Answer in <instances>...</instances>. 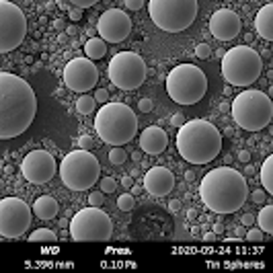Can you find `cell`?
Masks as SVG:
<instances>
[{
	"mask_svg": "<svg viewBox=\"0 0 273 273\" xmlns=\"http://www.w3.org/2000/svg\"><path fill=\"white\" fill-rule=\"evenodd\" d=\"M37 113V97L21 76L0 72V140H10L29 130Z\"/></svg>",
	"mask_w": 273,
	"mask_h": 273,
	"instance_id": "1",
	"label": "cell"
},
{
	"mask_svg": "<svg viewBox=\"0 0 273 273\" xmlns=\"http://www.w3.org/2000/svg\"><path fill=\"white\" fill-rule=\"evenodd\" d=\"M199 197L203 206L214 214H234L245 206L249 197L247 179L236 168L218 166L210 170L199 183Z\"/></svg>",
	"mask_w": 273,
	"mask_h": 273,
	"instance_id": "2",
	"label": "cell"
},
{
	"mask_svg": "<svg viewBox=\"0 0 273 273\" xmlns=\"http://www.w3.org/2000/svg\"><path fill=\"white\" fill-rule=\"evenodd\" d=\"M179 154L191 164H208L222 150V134L206 119H191L179 128L177 134Z\"/></svg>",
	"mask_w": 273,
	"mask_h": 273,
	"instance_id": "3",
	"label": "cell"
},
{
	"mask_svg": "<svg viewBox=\"0 0 273 273\" xmlns=\"http://www.w3.org/2000/svg\"><path fill=\"white\" fill-rule=\"evenodd\" d=\"M95 130L105 144L124 146L138 132V117L126 103H105L95 117Z\"/></svg>",
	"mask_w": 273,
	"mask_h": 273,
	"instance_id": "4",
	"label": "cell"
},
{
	"mask_svg": "<svg viewBox=\"0 0 273 273\" xmlns=\"http://www.w3.org/2000/svg\"><path fill=\"white\" fill-rule=\"evenodd\" d=\"M230 113L236 126H241L247 132H261L269 126L273 117V103L267 93L263 91H243L234 97Z\"/></svg>",
	"mask_w": 273,
	"mask_h": 273,
	"instance_id": "5",
	"label": "cell"
},
{
	"mask_svg": "<svg viewBox=\"0 0 273 273\" xmlns=\"http://www.w3.org/2000/svg\"><path fill=\"white\" fill-rule=\"evenodd\" d=\"M263 72V58L251 45H236L222 56V76L232 87H251Z\"/></svg>",
	"mask_w": 273,
	"mask_h": 273,
	"instance_id": "6",
	"label": "cell"
},
{
	"mask_svg": "<svg viewBox=\"0 0 273 273\" xmlns=\"http://www.w3.org/2000/svg\"><path fill=\"white\" fill-rule=\"evenodd\" d=\"M166 93L179 105H195L208 93V76L199 66L179 64L166 76Z\"/></svg>",
	"mask_w": 273,
	"mask_h": 273,
	"instance_id": "7",
	"label": "cell"
},
{
	"mask_svg": "<svg viewBox=\"0 0 273 273\" xmlns=\"http://www.w3.org/2000/svg\"><path fill=\"white\" fill-rule=\"evenodd\" d=\"M101 164L91 150H72L60 162V179L72 191H87L99 181Z\"/></svg>",
	"mask_w": 273,
	"mask_h": 273,
	"instance_id": "8",
	"label": "cell"
},
{
	"mask_svg": "<svg viewBox=\"0 0 273 273\" xmlns=\"http://www.w3.org/2000/svg\"><path fill=\"white\" fill-rule=\"evenodd\" d=\"M197 0H150L148 12L158 29L166 33H181L197 16Z\"/></svg>",
	"mask_w": 273,
	"mask_h": 273,
	"instance_id": "9",
	"label": "cell"
},
{
	"mask_svg": "<svg viewBox=\"0 0 273 273\" xmlns=\"http://www.w3.org/2000/svg\"><path fill=\"white\" fill-rule=\"evenodd\" d=\"M68 228L76 243H107L113 236V222L109 214L95 206L76 212Z\"/></svg>",
	"mask_w": 273,
	"mask_h": 273,
	"instance_id": "10",
	"label": "cell"
},
{
	"mask_svg": "<svg viewBox=\"0 0 273 273\" xmlns=\"http://www.w3.org/2000/svg\"><path fill=\"white\" fill-rule=\"evenodd\" d=\"M107 76L122 91H136L146 80V62L136 52H119L107 66Z\"/></svg>",
	"mask_w": 273,
	"mask_h": 273,
	"instance_id": "11",
	"label": "cell"
},
{
	"mask_svg": "<svg viewBox=\"0 0 273 273\" xmlns=\"http://www.w3.org/2000/svg\"><path fill=\"white\" fill-rule=\"evenodd\" d=\"M27 35V16L25 12L8 2L0 0V54H8L16 49Z\"/></svg>",
	"mask_w": 273,
	"mask_h": 273,
	"instance_id": "12",
	"label": "cell"
},
{
	"mask_svg": "<svg viewBox=\"0 0 273 273\" xmlns=\"http://www.w3.org/2000/svg\"><path fill=\"white\" fill-rule=\"evenodd\" d=\"M31 226V208L21 197L0 199V236L19 238Z\"/></svg>",
	"mask_w": 273,
	"mask_h": 273,
	"instance_id": "13",
	"label": "cell"
},
{
	"mask_svg": "<svg viewBox=\"0 0 273 273\" xmlns=\"http://www.w3.org/2000/svg\"><path fill=\"white\" fill-rule=\"evenodd\" d=\"M64 82L74 93H89L99 82V70L93 60L74 58L64 68Z\"/></svg>",
	"mask_w": 273,
	"mask_h": 273,
	"instance_id": "14",
	"label": "cell"
},
{
	"mask_svg": "<svg viewBox=\"0 0 273 273\" xmlns=\"http://www.w3.org/2000/svg\"><path fill=\"white\" fill-rule=\"evenodd\" d=\"M56 158L47 150H31L21 162L23 177L33 185L49 183L56 175Z\"/></svg>",
	"mask_w": 273,
	"mask_h": 273,
	"instance_id": "15",
	"label": "cell"
},
{
	"mask_svg": "<svg viewBox=\"0 0 273 273\" xmlns=\"http://www.w3.org/2000/svg\"><path fill=\"white\" fill-rule=\"evenodd\" d=\"M97 33L103 41L109 43H122L132 33V19L122 8H109L99 16Z\"/></svg>",
	"mask_w": 273,
	"mask_h": 273,
	"instance_id": "16",
	"label": "cell"
},
{
	"mask_svg": "<svg viewBox=\"0 0 273 273\" xmlns=\"http://www.w3.org/2000/svg\"><path fill=\"white\" fill-rule=\"evenodd\" d=\"M241 29H243L241 16L230 8L216 10L210 19V31L218 41H232L234 37L241 35Z\"/></svg>",
	"mask_w": 273,
	"mask_h": 273,
	"instance_id": "17",
	"label": "cell"
},
{
	"mask_svg": "<svg viewBox=\"0 0 273 273\" xmlns=\"http://www.w3.org/2000/svg\"><path fill=\"white\" fill-rule=\"evenodd\" d=\"M144 189L154 197H164L175 189V175L164 166H152L144 175Z\"/></svg>",
	"mask_w": 273,
	"mask_h": 273,
	"instance_id": "18",
	"label": "cell"
},
{
	"mask_svg": "<svg viewBox=\"0 0 273 273\" xmlns=\"http://www.w3.org/2000/svg\"><path fill=\"white\" fill-rule=\"evenodd\" d=\"M166 144H168V136L158 126L146 128L140 136V148H142V152H146V154H150V156H156V154H160V152H164Z\"/></svg>",
	"mask_w": 273,
	"mask_h": 273,
	"instance_id": "19",
	"label": "cell"
},
{
	"mask_svg": "<svg viewBox=\"0 0 273 273\" xmlns=\"http://www.w3.org/2000/svg\"><path fill=\"white\" fill-rule=\"evenodd\" d=\"M255 29H257V33L265 41H273V4H265L257 12Z\"/></svg>",
	"mask_w": 273,
	"mask_h": 273,
	"instance_id": "20",
	"label": "cell"
},
{
	"mask_svg": "<svg viewBox=\"0 0 273 273\" xmlns=\"http://www.w3.org/2000/svg\"><path fill=\"white\" fill-rule=\"evenodd\" d=\"M33 214L39 220H54L58 214V201L49 195H41L33 203Z\"/></svg>",
	"mask_w": 273,
	"mask_h": 273,
	"instance_id": "21",
	"label": "cell"
},
{
	"mask_svg": "<svg viewBox=\"0 0 273 273\" xmlns=\"http://www.w3.org/2000/svg\"><path fill=\"white\" fill-rule=\"evenodd\" d=\"M84 54H87L89 60H101L107 54V41H103L101 37H91L87 43H84Z\"/></svg>",
	"mask_w": 273,
	"mask_h": 273,
	"instance_id": "22",
	"label": "cell"
},
{
	"mask_svg": "<svg viewBox=\"0 0 273 273\" xmlns=\"http://www.w3.org/2000/svg\"><path fill=\"white\" fill-rule=\"evenodd\" d=\"M261 183L265 193H273V156H267L261 166Z\"/></svg>",
	"mask_w": 273,
	"mask_h": 273,
	"instance_id": "23",
	"label": "cell"
},
{
	"mask_svg": "<svg viewBox=\"0 0 273 273\" xmlns=\"http://www.w3.org/2000/svg\"><path fill=\"white\" fill-rule=\"evenodd\" d=\"M257 222L263 234H273V206H263V210L257 216Z\"/></svg>",
	"mask_w": 273,
	"mask_h": 273,
	"instance_id": "24",
	"label": "cell"
},
{
	"mask_svg": "<svg viewBox=\"0 0 273 273\" xmlns=\"http://www.w3.org/2000/svg\"><path fill=\"white\" fill-rule=\"evenodd\" d=\"M56 241H58L56 232H52L49 228H39L29 234V243H56Z\"/></svg>",
	"mask_w": 273,
	"mask_h": 273,
	"instance_id": "25",
	"label": "cell"
},
{
	"mask_svg": "<svg viewBox=\"0 0 273 273\" xmlns=\"http://www.w3.org/2000/svg\"><path fill=\"white\" fill-rule=\"evenodd\" d=\"M95 105H97V101L91 95H82L80 99H76V111L80 115H91L95 111Z\"/></svg>",
	"mask_w": 273,
	"mask_h": 273,
	"instance_id": "26",
	"label": "cell"
},
{
	"mask_svg": "<svg viewBox=\"0 0 273 273\" xmlns=\"http://www.w3.org/2000/svg\"><path fill=\"white\" fill-rule=\"evenodd\" d=\"M117 208L122 212H132L136 208V199H134V193H122L117 197Z\"/></svg>",
	"mask_w": 273,
	"mask_h": 273,
	"instance_id": "27",
	"label": "cell"
},
{
	"mask_svg": "<svg viewBox=\"0 0 273 273\" xmlns=\"http://www.w3.org/2000/svg\"><path fill=\"white\" fill-rule=\"evenodd\" d=\"M126 158H128V154H126V150H124V148L115 146V148H111V150H109V162H111L113 166L124 164V162H126Z\"/></svg>",
	"mask_w": 273,
	"mask_h": 273,
	"instance_id": "28",
	"label": "cell"
},
{
	"mask_svg": "<svg viewBox=\"0 0 273 273\" xmlns=\"http://www.w3.org/2000/svg\"><path fill=\"white\" fill-rule=\"evenodd\" d=\"M117 189V181L113 177H103L101 179V191L103 193H113Z\"/></svg>",
	"mask_w": 273,
	"mask_h": 273,
	"instance_id": "29",
	"label": "cell"
},
{
	"mask_svg": "<svg viewBox=\"0 0 273 273\" xmlns=\"http://www.w3.org/2000/svg\"><path fill=\"white\" fill-rule=\"evenodd\" d=\"M64 2H68L70 6H74V8H91V6H95L99 0H64Z\"/></svg>",
	"mask_w": 273,
	"mask_h": 273,
	"instance_id": "30",
	"label": "cell"
},
{
	"mask_svg": "<svg viewBox=\"0 0 273 273\" xmlns=\"http://www.w3.org/2000/svg\"><path fill=\"white\" fill-rule=\"evenodd\" d=\"M195 56H197L199 60H208V58L212 56V47H210L208 43H199V45L195 47Z\"/></svg>",
	"mask_w": 273,
	"mask_h": 273,
	"instance_id": "31",
	"label": "cell"
},
{
	"mask_svg": "<svg viewBox=\"0 0 273 273\" xmlns=\"http://www.w3.org/2000/svg\"><path fill=\"white\" fill-rule=\"evenodd\" d=\"M103 201H105V197H103V191H93V193L89 195V206L101 208V206H103Z\"/></svg>",
	"mask_w": 273,
	"mask_h": 273,
	"instance_id": "32",
	"label": "cell"
},
{
	"mask_svg": "<svg viewBox=\"0 0 273 273\" xmlns=\"http://www.w3.org/2000/svg\"><path fill=\"white\" fill-rule=\"evenodd\" d=\"M247 241H249V243H261V241H263V230H261V228H259V230H257V228L249 230V232H247Z\"/></svg>",
	"mask_w": 273,
	"mask_h": 273,
	"instance_id": "33",
	"label": "cell"
},
{
	"mask_svg": "<svg viewBox=\"0 0 273 273\" xmlns=\"http://www.w3.org/2000/svg\"><path fill=\"white\" fill-rule=\"evenodd\" d=\"M138 109H140L142 113H148V111H152V99H148V97H142V99L138 101Z\"/></svg>",
	"mask_w": 273,
	"mask_h": 273,
	"instance_id": "34",
	"label": "cell"
},
{
	"mask_svg": "<svg viewBox=\"0 0 273 273\" xmlns=\"http://www.w3.org/2000/svg\"><path fill=\"white\" fill-rule=\"evenodd\" d=\"M78 148L91 150L93 148V138H91V136H80V138H78Z\"/></svg>",
	"mask_w": 273,
	"mask_h": 273,
	"instance_id": "35",
	"label": "cell"
},
{
	"mask_svg": "<svg viewBox=\"0 0 273 273\" xmlns=\"http://www.w3.org/2000/svg\"><path fill=\"white\" fill-rule=\"evenodd\" d=\"M95 101H97V103H109V93L105 91V89H99L97 93H95Z\"/></svg>",
	"mask_w": 273,
	"mask_h": 273,
	"instance_id": "36",
	"label": "cell"
},
{
	"mask_svg": "<svg viewBox=\"0 0 273 273\" xmlns=\"http://www.w3.org/2000/svg\"><path fill=\"white\" fill-rule=\"evenodd\" d=\"M124 4L128 10H140L142 4H144V0H124Z\"/></svg>",
	"mask_w": 273,
	"mask_h": 273,
	"instance_id": "37",
	"label": "cell"
},
{
	"mask_svg": "<svg viewBox=\"0 0 273 273\" xmlns=\"http://www.w3.org/2000/svg\"><path fill=\"white\" fill-rule=\"evenodd\" d=\"M68 16H70V21H74V23H78L80 19H82V8H70L68 10Z\"/></svg>",
	"mask_w": 273,
	"mask_h": 273,
	"instance_id": "38",
	"label": "cell"
},
{
	"mask_svg": "<svg viewBox=\"0 0 273 273\" xmlns=\"http://www.w3.org/2000/svg\"><path fill=\"white\" fill-rule=\"evenodd\" d=\"M170 124H173L175 128H181L185 124V115L183 113H175L173 117H170Z\"/></svg>",
	"mask_w": 273,
	"mask_h": 273,
	"instance_id": "39",
	"label": "cell"
},
{
	"mask_svg": "<svg viewBox=\"0 0 273 273\" xmlns=\"http://www.w3.org/2000/svg\"><path fill=\"white\" fill-rule=\"evenodd\" d=\"M251 197H253V201H255V203H263V201H265V197H267V193H265L263 189H257V191H253V195H251Z\"/></svg>",
	"mask_w": 273,
	"mask_h": 273,
	"instance_id": "40",
	"label": "cell"
},
{
	"mask_svg": "<svg viewBox=\"0 0 273 273\" xmlns=\"http://www.w3.org/2000/svg\"><path fill=\"white\" fill-rule=\"evenodd\" d=\"M168 210L173 212V214L181 212V201H179V199H170V201H168Z\"/></svg>",
	"mask_w": 273,
	"mask_h": 273,
	"instance_id": "41",
	"label": "cell"
},
{
	"mask_svg": "<svg viewBox=\"0 0 273 273\" xmlns=\"http://www.w3.org/2000/svg\"><path fill=\"white\" fill-rule=\"evenodd\" d=\"M238 160H241V162H249L251 160V152L249 150H241V152H238Z\"/></svg>",
	"mask_w": 273,
	"mask_h": 273,
	"instance_id": "42",
	"label": "cell"
},
{
	"mask_svg": "<svg viewBox=\"0 0 273 273\" xmlns=\"http://www.w3.org/2000/svg\"><path fill=\"white\" fill-rule=\"evenodd\" d=\"M241 222H243L245 226H253V222H255V216H253V214H245V216L241 218Z\"/></svg>",
	"mask_w": 273,
	"mask_h": 273,
	"instance_id": "43",
	"label": "cell"
},
{
	"mask_svg": "<svg viewBox=\"0 0 273 273\" xmlns=\"http://www.w3.org/2000/svg\"><path fill=\"white\" fill-rule=\"evenodd\" d=\"M216 236H218V234H214V232H206V234H203V241L212 243V241H216Z\"/></svg>",
	"mask_w": 273,
	"mask_h": 273,
	"instance_id": "44",
	"label": "cell"
},
{
	"mask_svg": "<svg viewBox=\"0 0 273 273\" xmlns=\"http://www.w3.org/2000/svg\"><path fill=\"white\" fill-rule=\"evenodd\" d=\"M222 232H224V226H222V222L214 224V234H222Z\"/></svg>",
	"mask_w": 273,
	"mask_h": 273,
	"instance_id": "45",
	"label": "cell"
},
{
	"mask_svg": "<svg viewBox=\"0 0 273 273\" xmlns=\"http://www.w3.org/2000/svg\"><path fill=\"white\" fill-rule=\"evenodd\" d=\"M185 179H187V181H193V179H195V173H193V170H187V173H185Z\"/></svg>",
	"mask_w": 273,
	"mask_h": 273,
	"instance_id": "46",
	"label": "cell"
},
{
	"mask_svg": "<svg viewBox=\"0 0 273 273\" xmlns=\"http://www.w3.org/2000/svg\"><path fill=\"white\" fill-rule=\"evenodd\" d=\"M66 33H68V35H76V27H72V25H70V27L66 29Z\"/></svg>",
	"mask_w": 273,
	"mask_h": 273,
	"instance_id": "47",
	"label": "cell"
},
{
	"mask_svg": "<svg viewBox=\"0 0 273 273\" xmlns=\"http://www.w3.org/2000/svg\"><path fill=\"white\" fill-rule=\"evenodd\" d=\"M195 216H197V212H195V210H189V212H187V218H189V220H193Z\"/></svg>",
	"mask_w": 273,
	"mask_h": 273,
	"instance_id": "48",
	"label": "cell"
},
{
	"mask_svg": "<svg viewBox=\"0 0 273 273\" xmlns=\"http://www.w3.org/2000/svg\"><path fill=\"white\" fill-rule=\"evenodd\" d=\"M232 134H234V132H232V128H226V130H224V136H226V138H230Z\"/></svg>",
	"mask_w": 273,
	"mask_h": 273,
	"instance_id": "49",
	"label": "cell"
},
{
	"mask_svg": "<svg viewBox=\"0 0 273 273\" xmlns=\"http://www.w3.org/2000/svg\"><path fill=\"white\" fill-rule=\"evenodd\" d=\"M130 185H132V179H130V177H126V179H124V187H130Z\"/></svg>",
	"mask_w": 273,
	"mask_h": 273,
	"instance_id": "50",
	"label": "cell"
}]
</instances>
